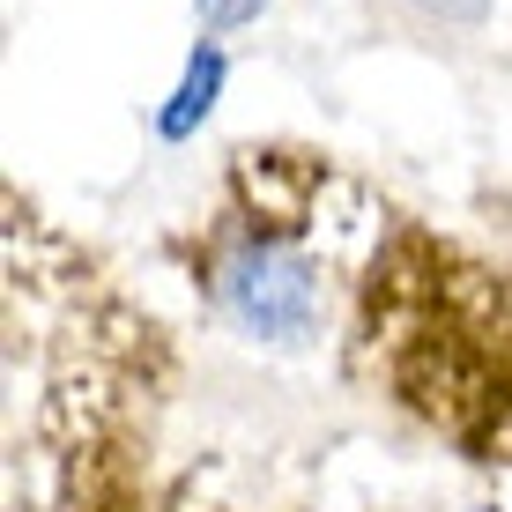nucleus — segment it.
Listing matches in <instances>:
<instances>
[{"label":"nucleus","instance_id":"f257e3e1","mask_svg":"<svg viewBox=\"0 0 512 512\" xmlns=\"http://www.w3.org/2000/svg\"><path fill=\"white\" fill-rule=\"evenodd\" d=\"M201 282L216 320L253 349H305L327 327V275L305 238H290L275 216H223L201 253Z\"/></svg>","mask_w":512,"mask_h":512},{"label":"nucleus","instance_id":"f03ea898","mask_svg":"<svg viewBox=\"0 0 512 512\" xmlns=\"http://www.w3.org/2000/svg\"><path fill=\"white\" fill-rule=\"evenodd\" d=\"M431 8H453V15H468V8H475V0H431Z\"/></svg>","mask_w":512,"mask_h":512},{"label":"nucleus","instance_id":"7ed1b4c3","mask_svg":"<svg viewBox=\"0 0 512 512\" xmlns=\"http://www.w3.org/2000/svg\"><path fill=\"white\" fill-rule=\"evenodd\" d=\"M468 512H498V505H468Z\"/></svg>","mask_w":512,"mask_h":512}]
</instances>
